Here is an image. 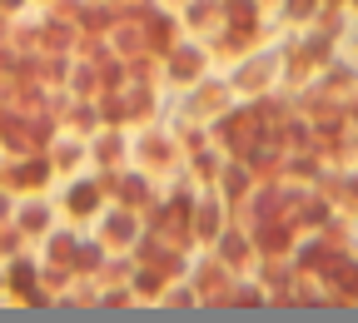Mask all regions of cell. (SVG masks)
<instances>
[{
	"label": "cell",
	"instance_id": "cell-1",
	"mask_svg": "<svg viewBox=\"0 0 358 323\" xmlns=\"http://www.w3.org/2000/svg\"><path fill=\"white\" fill-rule=\"evenodd\" d=\"M25 6V0H0V10H20Z\"/></svg>",
	"mask_w": 358,
	"mask_h": 323
}]
</instances>
